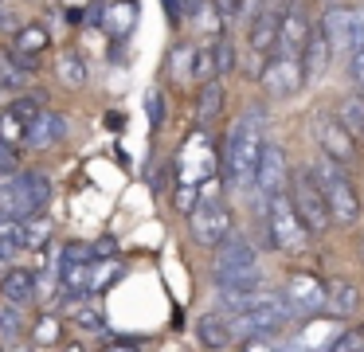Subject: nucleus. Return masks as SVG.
Wrapping results in <instances>:
<instances>
[{"label":"nucleus","instance_id":"nucleus-40","mask_svg":"<svg viewBox=\"0 0 364 352\" xmlns=\"http://www.w3.org/2000/svg\"><path fill=\"white\" fill-rule=\"evenodd\" d=\"M149 125H161V94L149 90Z\"/></svg>","mask_w":364,"mask_h":352},{"label":"nucleus","instance_id":"nucleus-21","mask_svg":"<svg viewBox=\"0 0 364 352\" xmlns=\"http://www.w3.org/2000/svg\"><path fill=\"white\" fill-rule=\"evenodd\" d=\"M333 117H337V122L353 133V137H356V133H364V94L360 90L345 94V98L337 102V114H333Z\"/></svg>","mask_w":364,"mask_h":352},{"label":"nucleus","instance_id":"nucleus-13","mask_svg":"<svg viewBox=\"0 0 364 352\" xmlns=\"http://www.w3.org/2000/svg\"><path fill=\"white\" fill-rule=\"evenodd\" d=\"M59 286H63V297H71V302L90 294V262L87 258H63V266H59Z\"/></svg>","mask_w":364,"mask_h":352},{"label":"nucleus","instance_id":"nucleus-20","mask_svg":"<svg viewBox=\"0 0 364 352\" xmlns=\"http://www.w3.org/2000/svg\"><path fill=\"white\" fill-rule=\"evenodd\" d=\"M215 282H220V289H255L262 282V270H259V262L223 266V270H215Z\"/></svg>","mask_w":364,"mask_h":352},{"label":"nucleus","instance_id":"nucleus-29","mask_svg":"<svg viewBox=\"0 0 364 352\" xmlns=\"http://www.w3.org/2000/svg\"><path fill=\"white\" fill-rule=\"evenodd\" d=\"M220 102H223L220 82H212V78H208V82H204V94H200V110H196L204 125H212L215 117H220Z\"/></svg>","mask_w":364,"mask_h":352},{"label":"nucleus","instance_id":"nucleus-18","mask_svg":"<svg viewBox=\"0 0 364 352\" xmlns=\"http://www.w3.org/2000/svg\"><path fill=\"white\" fill-rule=\"evenodd\" d=\"M325 305H329L337 317H348V313L360 305V294H356V286H353V282H345V278L325 282Z\"/></svg>","mask_w":364,"mask_h":352},{"label":"nucleus","instance_id":"nucleus-27","mask_svg":"<svg viewBox=\"0 0 364 352\" xmlns=\"http://www.w3.org/2000/svg\"><path fill=\"white\" fill-rule=\"evenodd\" d=\"M24 333V305L16 302H0V341H16Z\"/></svg>","mask_w":364,"mask_h":352},{"label":"nucleus","instance_id":"nucleus-2","mask_svg":"<svg viewBox=\"0 0 364 352\" xmlns=\"http://www.w3.org/2000/svg\"><path fill=\"white\" fill-rule=\"evenodd\" d=\"M317 180V188H321L325 196V208H329V219L341 227H353L356 219H360V200H356L353 184L345 180V164L329 161V156L321 153V161H317V169H309Z\"/></svg>","mask_w":364,"mask_h":352},{"label":"nucleus","instance_id":"nucleus-15","mask_svg":"<svg viewBox=\"0 0 364 352\" xmlns=\"http://www.w3.org/2000/svg\"><path fill=\"white\" fill-rule=\"evenodd\" d=\"M134 23H137V4L134 0H114V4L102 12V31L114 36V39H126L129 31H134Z\"/></svg>","mask_w":364,"mask_h":352},{"label":"nucleus","instance_id":"nucleus-30","mask_svg":"<svg viewBox=\"0 0 364 352\" xmlns=\"http://www.w3.org/2000/svg\"><path fill=\"white\" fill-rule=\"evenodd\" d=\"M0 145H24V117L20 114H0Z\"/></svg>","mask_w":364,"mask_h":352},{"label":"nucleus","instance_id":"nucleus-37","mask_svg":"<svg viewBox=\"0 0 364 352\" xmlns=\"http://www.w3.org/2000/svg\"><path fill=\"white\" fill-rule=\"evenodd\" d=\"M48 235H51V223L24 227V247H43V242H48Z\"/></svg>","mask_w":364,"mask_h":352},{"label":"nucleus","instance_id":"nucleus-11","mask_svg":"<svg viewBox=\"0 0 364 352\" xmlns=\"http://www.w3.org/2000/svg\"><path fill=\"white\" fill-rule=\"evenodd\" d=\"M298 63H301V78H306V82H317V78L329 70V63H333V43H329V36H325L321 28L309 31V39H306V47H301Z\"/></svg>","mask_w":364,"mask_h":352},{"label":"nucleus","instance_id":"nucleus-16","mask_svg":"<svg viewBox=\"0 0 364 352\" xmlns=\"http://www.w3.org/2000/svg\"><path fill=\"white\" fill-rule=\"evenodd\" d=\"M0 297L4 302H16V305H28L36 297V274L24 270V266H12L0 282Z\"/></svg>","mask_w":364,"mask_h":352},{"label":"nucleus","instance_id":"nucleus-6","mask_svg":"<svg viewBox=\"0 0 364 352\" xmlns=\"http://www.w3.org/2000/svg\"><path fill=\"white\" fill-rule=\"evenodd\" d=\"M294 211L301 215V223L309 227V231H325V227L333 223L329 219V208H325V196H321V188H317V180H314V172H298L294 176Z\"/></svg>","mask_w":364,"mask_h":352},{"label":"nucleus","instance_id":"nucleus-34","mask_svg":"<svg viewBox=\"0 0 364 352\" xmlns=\"http://www.w3.org/2000/svg\"><path fill=\"white\" fill-rule=\"evenodd\" d=\"M348 78L364 94V47H353V55H348Z\"/></svg>","mask_w":364,"mask_h":352},{"label":"nucleus","instance_id":"nucleus-36","mask_svg":"<svg viewBox=\"0 0 364 352\" xmlns=\"http://www.w3.org/2000/svg\"><path fill=\"white\" fill-rule=\"evenodd\" d=\"M348 47H364V8L348 12Z\"/></svg>","mask_w":364,"mask_h":352},{"label":"nucleus","instance_id":"nucleus-17","mask_svg":"<svg viewBox=\"0 0 364 352\" xmlns=\"http://www.w3.org/2000/svg\"><path fill=\"white\" fill-rule=\"evenodd\" d=\"M196 341L208 344V348H228L231 344L228 317H220V313H204V317H196Z\"/></svg>","mask_w":364,"mask_h":352},{"label":"nucleus","instance_id":"nucleus-41","mask_svg":"<svg viewBox=\"0 0 364 352\" xmlns=\"http://www.w3.org/2000/svg\"><path fill=\"white\" fill-rule=\"evenodd\" d=\"M12 114H20V117H24V122H28V117H32L36 114V110H40V106H36V102H12Z\"/></svg>","mask_w":364,"mask_h":352},{"label":"nucleus","instance_id":"nucleus-43","mask_svg":"<svg viewBox=\"0 0 364 352\" xmlns=\"http://www.w3.org/2000/svg\"><path fill=\"white\" fill-rule=\"evenodd\" d=\"M90 255H114V239H102L95 250H90Z\"/></svg>","mask_w":364,"mask_h":352},{"label":"nucleus","instance_id":"nucleus-45","mask_svg":"<svg viewBox=\"0 0 364 352\" xmlns=\"http://www.w3.org/2000/svg\"><path fill=\"white\" fill-rule=\"evenodd\" d=\"M215 8H220V16H231L235 12V0H215Z\"/></svg>","mask_w":364,"mask_h":352},{"label":"nucleus","instance_id":"nucleus-33","mask_svg":"<svg viewBox=\"0 0 364 352\" xmlns=\"http://www.w3.org/2000/svg\"><path fill=\"white\" fill-rule=\"evenodd\" d=\"M55 341H59V317L43 313V317L36 321V344H55Z\"/></svg>","mask_w":364,"mask_h":352},{"label":"nucleus","instance_id":"nucleus-24","mask_svg":"<svg viewBox=\"0 0 364 352\" xmlns=\"http://www.w3.org/2000/svg\"><path fill=\"white\" fill-rule=\"evenodd\" d=\"M48 43H51V36H48V28H43V23H24V28L16 31V47H12V51L36 55V59H40V51Z\"/></svg>","mask_w":364,"mask_h":352},{"label":"nucleus","instance_id":"nucleus-14","mask_svg":"<svg viewBox=\"0 0 364 352\" xmlns=\"http://www.w3.org/2000/svg\"><path fill=\"white\" fill-rule=\"evenodd\" d=\"M290 305L298 313H309V309H321L325 305V286L309 274H294L290 278Z\"/></svg>","mask_w":364,"mask_h":352},{"label":"nucleus","instance_id":"nucleus-31","mask_svg":"<svg viewBox=\"0 0 364 352\" xmlns=\"http://www.w3.org/2000/svg\"><path fill=\"white\" fill-rule=\"evenodd\" d=\"M212 63H215V75H228V70L235 67V43H231V36H215Z\"/></svg>","mask_w":364,"mask_h":352},{"label":"nucleus","instance_id":"nucleus-39","mask_svg":"<svg viewBox=\"0 0 364 352\" xmlns=\"http://www.w3.org/2000/svg\"><path fill=\"white\" fill-rule=\"evenodd\" d=\"M196 200H200V188L196 184H181V192H176V208H181L184 215L192 211V203H196Z\"/></svg>","mask_w":364,"mask_h":352},{"label":"nucleus","instance_id":"nucleus-38","mask_svg":"<svg viewBox=\"0 0 364 352\" xmlns=\"http://www.w3.org/2000/svg\"><path fill=\"white\" fill-rule=\"evenodd\" d=\"M118 278V266H90V289H98V286H110V282Z\"/></svg>","mask_w":364,"mask_h":352},{"label":"nucleus","instance_id":"nucleus-5","mask_svg":"<svg viewBox=\"0 0 364 352\" xmlns=\"http://www.w3.org/2000/svg\"><path fill=\"white\" fill-rule=\"evenodd\" d=\"M309 129H314L317 149H321L329 161L353 164V156H356V137H353V133H348L333 114H321V110H314V117H309Z\"/></svg>","mask_w":364,"mask_h":352},{"label":"nucleus","instance_id":"nucleus-25","mask_svg":"<svg viewBox=\"0 0 364 352\" xmlns=\"http://www.w3.org/2000/svg\"><path fill=\"white\" fill-rule=\"evenodd\" d=\"M192 59H196V47L192 43H176L173 47V59H168V75H173V82H181V86L192 82Z\"/></svg>","mask_w":364,"mask_h":352},{"label":"nucleus","instance_id":"nucleus-47","mask_svg":"<svg viewBox=\"0 0 364 352\" xmlns=\"http://www.w3.org/2000/svg\"><path fill=\"white\" fill-rule=\"evenodd\" d=\"M329 4H341V0H329Z\"/></svg>","mask_w":364,"mask_h":352},{"label":"nucleus","instance_id":"nucleus-22","mask_svg":"<svg viewBox=\"0 0 364 352\" xmlns=\"http://www.w3.org/2000/svg\"><path fill=\"white\" fill-rule=\"evenodd\" d=\"M0 215H16V219L32 215V208H28L16 176H0Z\"/></svg>","mask_w":364,"mask_h":352},{"label":"nucleus","instance_id":"nucleus-8","mask_svg":"<svg viewBox=\"0 0 364 352\" xmlns=\"http://www.w3.org/2000/svg\"><path fill=\"white\" fill-rule=\"evenodd\" d=\"M255 184H259V192H267V196L286 192V184H290V164H286V153L278 145H270V141H262V145H259Z\"/></svg>","mask_w":364,"mask_h":352},{"label":"nucleus","instance_id":"nucleus-4","mask_svg":"<svg viewBox=\"0 0 364 352\" xmlns=\"http://www.w3.org/2000/svg\"><path fill=\"white\" fill-rule=\"evenodd\" d=\"M267 227H270V242L282 250H301L309 239V227L301 223V215L294 211V200L286 192L270 196V208H267Z\"/></svg>","mask_w":364,"mask_h":352},{"label":"nucleus","instance_id":"nucleus-12","mask_svg":"<svg viewBox=\"0 0 364 352\" xmlns=\"http://www.w3.org/2000/svg\"><path fill=\"white\" fill-rule=\"evenodd\" d=\"M59 137H63V117L51 114V110H36L24 122V145H32V149H48Z\"/></svg>","mask_w":364,"mask_h":352},{"label":"nucleus","instance_id":"nucleus-44","mask_svg":"<svg viewBox=\"0 0 364 352\" xmlns=\"http://www.w3.org/2000/svg\"><path fill=\"white\" fill-rule=\"evenodd\" d=\"M356 344H360V336H341V341L333 344V348H356Z\"/></svg>","mask_w":364,"mask_h":352},{"label":"nucleus","instance_id":"nucleus-23","mask_svg":"<svg viewBox=\"0 0 364 352\" xmlns=\"http://www.w3.org/2000/svg\"><path fill=\"white\" fill-rule=\"evenodd\" d=\"M321 31L329 36L333 47H348V8L333 4L329 12L321 16Z\"/></svg>","mask_w":364,"mask_h":352},{"label":"nucleus","instance_id":"nucleus-10","mask_svg":"<svg viewBox=\"0 0 364 352\" xmlns=\"http://www.w3.org/2000/svg\"><path fill=\"white\" fill-rule=\"evenodd\" d=\"M306 39H309V20H306V12H301V8L294 4L286 16H278L274 55H290V59H298L301 47H306Z\"/></svg>","mask_w":364,"mask_h":352},{"label":"nucleus","instance_id":"nucleus-42","mask_svg":"<svg viewBox=\"0 0 364 352\" xmlns=\"http://www.w3.org/2000/svg\"><path fill=\"white\" fill-rule=\"evenodd\" d=\"M12 169V153H9V145H0V172H9Z\"/></svg>","mask_w":364,"mask_h":352},{"label":"nucleus","instance_id":"nucleus-3","mask_svg":"<svg viewBox=\"0 0 364 352\" xmlns=\"http://www.w3.org/2000/svg\"><path fill=\"white\" fill-rule=\"evenodd\" d=\"M228 231H231V211L223 208V203L215 200V192L208 188V196H200L188 211L192 242H200V247H220V242L228 239Z\"/></svg>","mask_w":364,"mask_h":352},{"label":"nucleus","instance_id":"nucleus-46","mask_svg":"<svg viewBox=\"0 0 364 352\" xmlns=\"http://www.w3.org/2000/svg\"><path fill=\"white\" fill-rule=\"evenodd\" d=\"M360 255H364V239H360Z\"/></svg>","mask_w":364,"mask_h":352},{"label":"nucleus","instance_id":"nucleus-35","mask_svg":"<svg viewBox=\"0 0 364 352\" xmlns=\"http://www.w3.org/2000/svg\"><path fill=\"white\" fill-rule=\"evenodd\" d=\"M71 321L79 329H90V333H102V317H98L95 309H87V305H79V309L71 313Z\"/></svg>","mask_w":364,"mask_h":352},{"label":"nucleus","instance_id":"nucleus-1","mask_svg":"<svg viewBox=\"0 0 364 352\" xmlns=\"http://www.w3.org/2000/svg\"><path fill=\"white\" fill-rule=\"evenodd\" d=\"M259 145H262V110H247L228 133V172H231V184L235 188L255 184Z\"/></svg>","mask_w":364,"mask_h":352},{"label":"nucleus","instance_id":"nucleus-19","mask_svg":"<svg viewBox=\"0 0 364 352\" xmlns=\"http://www.w3.org/2000/svg\"><path fill=\"white\" fill-rule=\"evenodd\" d=\"M274 36H278V16H274V12L255 16L251 31H247V39H251V51H255V55H274Z\"/></svg>","mask_w":364,"mask_h":352},{"label":"nucleus","instance_id":"nucleus-32","mask_svg":"<svg viewBox=\"0 0 364 352\" xmlns=\"http://www.w3.org/2000/svg\"><path fill=\"white\" fill-rule=\"evenodd\" d=\"M212 75H215L212 47H196V59H192V82H208Z\"/></svg>","mask_w":364,"mask_h":352},{"label":"nucleus","instance_id":"nucleus-28","mask_svg":"<svg viewBox=\"0 0 364 352\" xmlns=\"http://www.w3.org/2000/svg\"><path fill=\"white\" fill-rule=\"evenodd\" d=\"M16 184H20V192H24V200L32 211H40L43 203H48V180H43L40 172H20Z\"/></svg>","mask_w":364,"mask_h":352},{"label":"nucleus","instance_id":"nucleus-9","mask_svg":"<svg viewBox=\"0 0 364 352\" xmlns=\"http://www.w3.org/2000/svg\"><path fill=\"white\" fill-rule=\"evenodd\" d=\"M301 63L290 59V55H274V59L262 67V86H267L274 98H294L301 90Z\"/></svg>","mask_w":364,"mask_h":352},{"label":"nucleus","instance_id":"nucleus-7","mask_svg":"<svg viewBox=\"0 0 364 352\" xmlns=\"http://www.w3.org/2000/svg\"><path fill=\"white\" fill-rule=\"evenodd\" d=\"M176 172H181V184H196V188L215 172V153H212V145H208L204 129L184 141L181 156H176Z\"/></svg>","mask_w":364,"mask_h":352},{"label":"nucleus","instance_id":"nucleus-26","mask_svg":"<svg viewBox=\"0 0 364 352\" xmlns=\"http://www.w3.org/2000/svg\"><path fill=\"white\" fill-rule=\"evenodd\" d=\"M55 75H59V82H63V86H82V82H87V67H82V59L75 51H59Z\"/></svg>","mask_w":364,"mask_h":352}]
</instances>
